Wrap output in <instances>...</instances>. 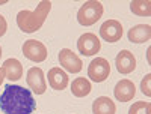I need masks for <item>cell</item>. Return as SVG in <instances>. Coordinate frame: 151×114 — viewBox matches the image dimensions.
Segmentation results:
<instances>
[{
  "label": "cell",
  "mask_w": 151,
  "mask_h": 114,
  "mask_svg": "<svg viewBox=\"0 0 151 114\" xmlns=\"http://www.w3.org/2000/svg\"><path fill=\"white\" fill-rule=\"evenodd\" d=\"M0 57H2V47H0Z\"/></svg>",
  "instance_id": "cell-22"
},
{
  "label": "cell",
  "mask_w": 151,
  "mask_h": 114,
  "mask_svg": "<svg viewBox=\"0 0 151 114\" xmlns=\"http://www.w3.org/2000/svg\"><path fill=\"white\" fill-rule=\"evenodd\" d=\"M6 30H8V23L3 15H0V38L6 33Z\"/></svg>",
  "instance_id": "cell-20"
},
{
  "label": "cell",
  "mask_w": 151,
  "mask_h": 114,
  "mask_svg": "<svg viewBox=\"0 0 151 114\" xmlns=\"http://www.w3.org/2000/svg\"><path fill=\"white\" fill-rule=\"evenodd\" d=\"M3 3H6V2H5V0H3V2H0V5H3Z\"/></svg>",
  "instance_id": "cell-23"
},
{
  "label": "cell",
  "mask_w": 151,
  "mask_h": 114,
  "mask_svg": "<svg viewBox=\"0 0 151 114\" xmlns=\"http://www.w3.org/2000/svg\"><path fill=\"white\" fill-rule=\"evenodd\" d=\"M151 38L150 24H137L129 30V41L133 44H145Z\"/></svg>",
  "instance_id": "cell-13"
},
{
  "label": "cell",
  "mask_w": 151,
  "mask_h": 114,
  "mask_svg": "<svg viewBox=\"0 0 151 114\" xmlns=\"http://www.w3.org/2000/svg\"><path fill=\"white\" fill-rule=\"evenodd\" d=\"M3 72H5V77L11 81H17L23 77V66L20 60L17 59H8L3 63Z\"/></svg>",
  "instance_id": "cell-15"
},
{
  "label": "cell",
  "mask_w": 151,
  "mask_h": 114,
  "mask_svg": "<svg viewBox=\"0 0 151 114\" xmlns=\"http://www.w3.org/2000/svg\"><path fill=\"white\" fill-rule=\"evenodd\" d=\"M23 54L26 59L36 62V63H41L47 59V48L42 42L36 41V39H29L23 44Z\"/></svg>",
  "instance_id": "cell-5"
},
{
  "label": "cell",
  "mask_w": 151,
  "mask_h": 114,
  "mask_svg": "<svg viewBox=\"0 0 151 114\" xmlns=\"http://www.w3.org/2000/svg\"><path fill=\"white\" fill-rule=\"evenodd\" d=\"M50 9H52V2L50 0H42L35 11H20L17 14V26L24 33L38 32L45 23Z\"/></svg>",
  "instance_id": "cell-2"
},
{
  "label": "cell",
  "mask_w": 151,
  "mask_h": 114,
  "mask_svg": "<svg viewBox=\"0 0 151 114\" xmlns=\"http://www.w3.org/2000/svg\"><path fill=\"white\" fill-rule=\"evenodd\" d=\"M115 63H116L118 72L124 74V75L133 72L136 68V59H134L133 53H130L129 50H121L115 59Z\"/></svg>",
  "instance_id": "cell-11"
},
{
  "label": "cell",
  "mask_w": 151,
  "mask_h": 114,
  "mask_svg": "<svg viewBox=\"0 0 151 114\" xmlns=\"http://www.w3.org/2000/svg\"><path fill=\"white\" fill-rule=\"evenodd\" d=\"M92 90V87H91V83L88 78L85 77H79V78H76L71 84V92L76 98H85L91 93Z\"/></svg>",
  "instance_id": "cell-16"
},
{
  "label": "cell",
  "mask_w": 151,
  "mask_h": 114,
  "mask_svg": "<svg viewBox=\"0 0 151 114\" xmlns=\"http://www.w3.org/2000/svg\"><path fill=\"white\" fill-rule=\"evenodd\" d=\"M59 63L70 74H77L83 68V63H82L80 57L77 54H74L68 48H62L59 51Z\"/></svg>",
  "instance_id": "cell-8"
},
{
  "label": "cell",
  "mask_w": 151,
  "mask_h": 114,
  "mask_svg": "<svg viewBox=\"0 0 151 114\" xmlns=\"http://www.w3.org/2000/svg\"><path fill=\"white\" fill-rule=\"evenodd\" d=\"M100 48H101V42L94 33H85L79 38L77 41V50L83 56H94L98 54Z\"/></svg>",
  "instance_id": "cell-7"
},
{
  "label": "cell",
  "mask_w": 151,
  "mask_h": 114,
  "mask_svg": "<svg viewBox=\"0 0 151 114\" xmlns=\"http://www.w3.org/2000/svg\"><path fill=\"white\" fill-rule=\"evenodd\" d=\"M26 81H27L29 89L36 95H42L47 90L45 77H44V72L41 68H36V66L30 68L27 71V75H26Z\"/></svg>",
  "instance_id": "cell-9"
},
{
  "label": "cell",
  "mask_w": 151,
  "mask_h": 114,
  "mask_svg": "<svg viewBox=\"0 0 151 114\" xmlns=\"http://www.w3.org/2000/svg\"><path fill=\"white\" fill-rule=\"evenodd\" d=\"M3 80H5V72H3V68H0V86H2Z\"/></svg>",
  "instance_id": "cell-21"
},
{
  "label": "cell",
  "mask_w": 151,
  "mask_h": 114,
  "mask_svg": "<svg viewBox=\"0 0 151 114\" xmlns=\"http://www.w3.org/2000/svg\"><path fill=\"white\" fill-rule=\"evenodd\" d=\"M103 12H104V8L101 3L97 2V0H89V2H85L80 6L77 12V21L82 26L89 27L103 17Z\"/></svg>",
  "instance_id": "cell-3"
},
{
  "label": "cell",
  "mask_w": 151,
  "mask_h": 114,
  "mask_svg": "<svg viewBox=\"0 0 151 114\" xmlns=\"http://www.w3.org/2000/svg\"><path fill=\"white\" fill-rule=\"evenodd\" d=\"M151 74H147L145 77L142 78V83H141V90L145 96H151Z\"/></svg>",
  "instance_id": "cell-19"
},
{
  "label": "cell",
  "mask_w": 151,
  "mask_h": 114,
  "mask_svg": "<svg viewBox=\"0 0 151 114\" xmlns=\"http://www.w3.org/2000/svg\"><path fill=\"white\" fill-rule=\"evenodd\" d=\"M36 102L32 92L21 86L9 84L0 95V110L5 114H32Z\"/></svg>",
  "instance_id": "cell-1"
},
{
  "label": "cell",
  "mask_w": 151,
  "mask_h": 114,
  "mask_svg": "<svg viewBox=\"0 0 151 114\" xmlns=\"http://www.w3.org/2000/svg\"><path fill=\"white\" fill-rule=\"evenodd\" d=\"M110 75V65L104 57L94 59L88 66V77L94 83H103Z\"/></svg>",
  "instance_id": "cell-4"
},
{
  "label": "cell",
  "mask_w": 151,
  "mask_h": 114,
  "mask_svg": "<svg viewBox=\"0 0 151 114\" xmlns=\"http://www.w3.org/2000/svg\"><path fill=\"white\" fill-rule=\"evenodd\" d=\"M113 95L119 102H129L136 95V87L130 80H121L116 83L115 89H113Z\"/></svg>",
  "instance_id": "cell-10"
},
{
  "label": "cell",
  "mask_w": 151,
  "mask_h": 114,
  "mask_svg": "<svg viewBox=\"0 0 151 114\" xmlns=\"http://www.w3.org/2000/svg\"><path fill=\"white\" fill-rule=\"evenodd\" d=\"M70 83L68 74L60 68H52L48 71V84L55 90H64Z\"/></svg>",
  "instance_id": "cell-12"
},
{
  "label": "cell",
  "mask_w": 151,
  "mask_h": 114,
  "mask_svg": "<svg viewBox=\"0 0 151 114\" xmlns=\"http://www.w3.org/2000/svg\"><path fill=\"white\" fill-rule=\"evenodd\" d=\"M116 105L107 96H100L92 102V114H115Z\"/></svg>",
  "instance_id": "cell-14"
},
{
  "label": "cell",
  "mask_w": 151,
  "mask_h": 114,
  "mask_svg": "<svg viewBox=\"0 0 151 114\" xmlns=\"http://www.w3.org/2000/svg\"><path fill=\"white\" fill-rule=\"evenodd\" d=\"M129 114H151V104L150 102H145V101L134 102L130 107Z\"/></svg>",
  "instance_id": "cell-18"
},
{
  "label": "cell",
  "mask_w": 151,
  "mask_h": 114,
  "mask_svg": "<svg viewBox=\"0 0 151 114\" xmlns=\"http://www.w3.org/2000/svg\"><path fill=\"white\" fill-rule=\"evenodd\" d=\"M130 11L137 17L151 15V2L150 0H133L130 3Z\"/></svg>",
  "instance_id": "cell-17"
},
{
  "label": "cell",
  "mask_w": 151,
  "mask_h": 114,
  "mask_svg": "<svg viewBox=\"0 0 151 114\" xmlns=\"http://www.w3.org/2000/svg\"><path fill=\"white\" fill-rule=\"evenodd\" d=\"M100 36L109 44L118 42L122 38V24L118 20H107L100 27Z\"/></svg>",
  "instance_id": "cell-6"
}]
</instances>
